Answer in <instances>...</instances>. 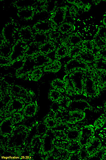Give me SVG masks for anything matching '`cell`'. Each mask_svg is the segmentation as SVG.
Segmentation results:
<instances>
[{"instance_id": "obj_21", "label": "cell", "mask_w": 106, "mask_h": 160, "mask_svg": "<svg viewBox=\"0 0 106 160\" xmlns=\"http://www.w3.org/2000/svg\"><path fill=\"white\" fill-rule=\"evenodd\" d=\"M102 50L103 51H105L106 50V48H103Z\"/></svg>"}, {"instance_id": "obj_12", "label": "cell", "mask_w": 106, "mask_h": 160, "mask_svg": "<svg viewBox=\"0 0 106 160\" xmlns=\"http://www.w3.org/2000/svg\"><path fill=\"white\" fill-rule=\"evenodd\" d=\"M89 73L90 74H92V73H93V71L91 70H89Z\"/></svg>"}, {"instance_id": "obj_17", "label": "cell", "mask_w": 106, "mask_h": 160, "mask_svg": "<svg viewBox=\"0 0 106 160\" xmlns=\"http://www.w3.org/2000/svg\"><path fill=\"white\" fill-rule=\"evenodd\" d=\"M83 48L84 49H85L86 48V46L85 45V46H84Z\"/></svg>"}, {"instance_id": "obj_18", "label": "cell", "mask_w": 106, "mask_h": 160, "mask_svg": "<svg viewBox=\"0 0 106 160\" xmlns=\"http://www.w3.org/2000/svg\"><path fill=\"white\" fill-rule=\"evenodd\" d=\"M102 26H99V29H102Z\"/></svg>"}, {"instance_id": "obj_3", "label": "cell", "mask_w": 106, "mask_h": 160, "mask_svg": "<svg viewBox=\"0 0 106 160\" xmlns=\"http://www.w3.org/2000/svg\"><path fill=\"white\" fill-rule=\"evenodd\" d=\"M44 72L42 68H36L28 73L27 77L31 81H38L43 76Z\"/></svg>"}, {"instance_id": "obj_20", "label": "cell", "mask_w": 106, "mask_h": 160, "mask_svg": "<svg viewBox=\"0 0 106 160\" xmlns=\"http://www.w3.org/2000/svg\"><path fill=\"white\" fill-rule=\"evenodd\" d=\"M98 46V45L97 44H95V45H94V47H97Z\"/></svg>"}, {"instance_id": "obj_11", "label": "cell", "mask_w": 106, "mask_h": 160, "mask_svg": "<svg viewBox=\"0 0 106 160\" xmlns=\"http://www.w3.org/2000/svg\"><path fill=\"white\" fill-rule=\"evenodd\" d=\"M95 134L106 146V124L101 129L95 132Z\"/></svg>"}, {"instance_id": "obj_4", "label": "cell", "mask_w": 106, "mask_h": 160, "mask_svg": "<svg viewBox=\"0 0 106 160\" xmlns=\"http://www.w3.org/2000/svg\"><path fill=\"white\" fill-rule=\"evenodd\" d=\"M61 68V64L59 61L55 60L51 62L44 67V72L51 73H56Z\"/></svg>"}, {"instance_id": "obj_14", "label": "cell", "mask_w": 106, "mask_h": 160, "mask_svg": "<svg viewBox=\"0 0 106 160\" xmlns=\"http://www.w3.org/2000/svg\"><path fill=\"white\" fill-rule=\"evenodd\" d=\"M86 52H90V50L89 49H87L86 50Z\"/></svg>"}, {"instance_id": "obj_8", "label": "cell", "mask_w": 106, "mask_h": 160, "mask_svg": "<svg viewBox=\"0 0 106 160\" xmlns=\"http://www.w3.org/2000/svg\"><path fill=\"white\" fill-rule=\"evenodd\" d=\"M51 87L53 89L56 90L60 92H65L64 82L60 79H55L51 83Z\"/></svg>"}, {"instance_id": "obj_16", "label": "cell", "mask_w": 106, "mask_h": 160, "mask_svg": "<svg viewBox=\"0 0 106 160\" xmlns=\"http://www.w3.org/2000/svg\"><path fill=\"white\" fill-rule=\"evenodd\" d=\"M101 47L102 48H105V46H104V45H102V46H101Z\"/></svg>"}, {"instance_id": "obj_13", "label": "cell", "mask_w": 106, "mask_h": 160, "mask_svg": "<svg viewBox=\"0 0 106 160\" xmlns=\"http://www.w3.org/2000/svg\"><path fill=\"white\" fill-rule=\"evenodd\" d=\"M80 6H83L84 5V4L83 3H80Z\"/></svg>"}, {"instance_id": "obj_19", "label": "cell", "mask_w": 106, "mask_h": 160, "mask_svg": "<svg viewBox=\"0 0 106 160\" xmlns=\"http://www.w3.org/2000/svg\"><path fill=\"white\" fill-rule=\"evenodd\" d=\"M89 10V8H87V7H86V8H85V10L86 11H88Z\"/></svg>"}, {"instance_id": "obj_23", "label": "cell", "mask_w": 106, "mask_h": 160, "mask_svg": "<svg viewBox=\"0 0 106 160\" xmlns=\"http://www.w3.org/2000/svg\"><path fill=\"white\" fill-rule=\"evenodd\" d=\"M93 39L94 40V41H95V40L96 39V37H94V38H93Z\"/></svg>"}, {"instance_id": "obj_7", "label": "cell", "mask_w": 106, "mask_h": 160, "mask_svg": "<svg viewBox=\"0 0 106 160\" xmlns=\"http://www.w3.org/2000/svg\"><path fill=\"white\" fill-rule=\"evenodd\" d=\"M11 45L7 42L1 45V52L2 57L5 58H8L11 55L12 51Z\"/></svg>"}, {"instance_id": "obj_9", "label": "cell", "mask_w": 106, "mask_h": 160, "mask_svg": "<svg viewBox=\"0 0 106 160\" xmlns=\"http://www.w3.org/2000/svg\"><path fill=\"white\" fill-rule=\"evenodd\" d=\"M68 52V48L65 45H60V48H58L56 50V58L57 59H61L67 55Z\"/></svg>"}, {"instance_id": "obj_5", "label": "cell", "mask_w": 106, "mask_h": 160, "mask_svg": "<svg viewBox=\"0 0 106 160\" xmlns=\"http://www.w3.org/2000/svg\"><path fill=\"white\" fill-rule=\"evenodd\" d=\"M55 49L56 47L54 42L47 41L39 50L41 54L46 55L54 52Z\"/></svg>"}, {"instance_id": "obj_22", "label": "cell", "mask_w": 106, "mask_h": 160, "mask_svg": "<svg viewBox=\"0 0 106 160\" xmlns=\"http://www.w3.org/2000/svg\"><path fill=\"white\" fill-rule=\"evenodd\" d=\"M74 2H75L76 4L78 3V1H74Z\"/></svg>"}, {"instance_id": "obj_10", "label": "cell", "mask_w": 106, "mask_h": 160, "mask_svg": "<svg viewBox=\"0 0 106 160\" xmlns=\"http://www.w3.org/2000/svg\"><path fill=\"white\" fill-rule=\"evenodd\" d=\"M49 95L50 100L54 102L57 103L62 97L61 92L53 89L50 90Z\"/></svg>"}, {"instance_id": "obj_15", "label": "cell", "mask_w": 106, "mask_h": 160, "mask_svg": "<svg viewBox=\"0 0 106 160\" xmlns=\"http://www.w3.org/2000/svg\"><path fill=\"white\" fill-rule=\"evenodd\" d=\"M103 74H104V75H106V72H103Z\"/></svg>"}, {"instance_id": "obj_2", "label": "cell", "mask_w": 106, "mask_h": 160, "mask_svg": "<svg viewBox=\"0 0 106 160\" xmlns=\"http://www.w3.org/2000/svg\"><path fill=\"white\" fill-rule=\"evenodd\" d=\"M38 110V106L35 102H31L26 105L23 109V114L27 117H32L36 115Z\"/></svg>"}, {"instance_id": "obj_6", "label": "cell", "mask_w": 106, "mask_h": 160, "mask_svg": "<svg viewBox=\"0 0 106 160\" xmlns=\"http://www.w3.org/2000/svg\"><path fill=\"white\" fill-rule=\"evenodd\" d=\"M106 124V114H103L95 120L94 122L93 125L95 132L101 129Z\"/></svg>"}, {"instance_id": "obj_1", "label": "cell", "mask_w": 106, "mask_h": 160, "mask_svg": "<svg viewBox=\"0 0 106 160\" xmlns=\"http://www.w3.org/2000/svg\"><path fill=\"white\" fill-rule=\"evenodd\" d=\"M7 110L11 113L18 112L23 110L26 106L24 101L14 98L7 104Z\"/></svg>"}]
</instances>
